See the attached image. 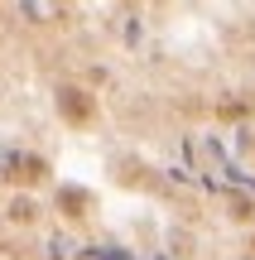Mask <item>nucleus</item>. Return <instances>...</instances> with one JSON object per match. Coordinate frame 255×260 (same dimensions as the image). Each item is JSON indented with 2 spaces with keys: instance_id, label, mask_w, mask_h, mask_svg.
Wrapping results in <instances>:
<instances>
[{
  "instance_id": "7ed1b4c3",
  "label": "nucleus",
  "mask_w": 255,
  "mask_h": 260,
  "mask_svg": "<svg viewBox=\"0 0 255 260\" xmlns=\"http://www.w3.org/2000/svg\"><path fill=\"white\" fill-rule=\"evenodd\" d=\"M58 207H63V217H87L92 193H87V188H63V193H58Z\"/></svg>"
},
{
  "instance_id": "f03ea898",
  "label": "nucleus",
  "mask_w": 255,
  "mask_h": 260,
  "mask_svg": "<svg viewBox=\"0 0 255 260\" xmlns=\"http://www.w3.org/2000/svg\"><path fill=\"white\" fill-rule=\"evenodd\" d=\"M5 174H10V183H44V178H48V164H44V159H34V154H24V159H10V169H5Z\"/></svg>"
},
{
  "instance_id": "20e7f679",
  "label": "nucleus",
  "mask_w": 255,
  "mask_h": 260,
  "mask_svg": "<svg viewBox=\"0 0 255 260\" xmlns=\"http://www.w3.org/2000/svg\"><path fill=\"white\" fill-rule=\"evenodd\" d=\"M10 217H15V222H34V203H29V198H15Z\"/></svg>"
},
{
  "instance_id": "f257e3e1",
  "label": "nucleus",
  "mask_w": 255,
  "mask_h": 260,
  "mask_svg": "<svg viewBox=\"0 0 255 260\" xmlns=\"http://www.w3.org/2000/svg\"><path fill=\"white\" fill-rule=\"evenodd\" d=\"M58 116H63L67 125L82 130V125H92V121H96V102L82 92V87H63V92H58Z\"/></svg>"
}]
</instances>
